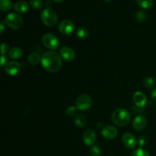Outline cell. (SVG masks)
I'll list each match as a JSON object with an SVG mask.
<instances>
[{
    "label": "cell",
    "mask_w": 156,
    "mask_h": 156,
    "mask_svg": "<svg viewBox=\"0 0 156 156\" xmlns=\"http://www.w3.org/2000/svg\"><path fill=\"white\" fill-rule=\"evenodd\" d=\"M60 55L54 51H47L41 56V64L46 71L49 73H56L62 66V59Z\"/></svg>",
    "instance_id": "6da1fadb"
},
{
    "label": "cell",
    "mask_w": 156,
    "mask_h": 156,
    "mask_svg": "<svg viewBox=\"0 0 156 156\" xmlns=\"http://www.w3.org/2000/svg\"><path fill=\"white\" fill-rule=\"evenodd\" d=\"M130 118V113L124 108L116 109L111 115L113 123L118 126H124L127 125Z\"/></svg>",
    "instance_id": "7a4b0ae2"
},
{
    "label": "cell",
    "mask_w": 156,
    "mask_h": 156,
    "mask_svg": "<svg viewBox=\"0 0 156 156\" xmlns=\"http://www.w3.org/2000/svg\"><path fill=\"white\" fill-rule=\"evenodd\" d=\"M41 20L45 25L53 27L56 25L58 21L57 14L51 9H46L41 12Z\"/></svg>",
    "instance_id": "3957f363"
},
{
    "label": "cell",
    "mask_w": 156,
    "mask_h": 156,
    "mask_svg": "<svg viewBox=\"0 0 156 156\" xmlns=\"http://www.w3.org/2000/svg\"><path fill=\"white\" fill-rule=\"evenodd\" d=\"M5 22L10 28L17 30L22 27L23 18L17 13H10L5 17Z\"/></svg>",
    "instance_id": "277c9868"
},
{
    "label": "cell",
    "mask_w": 156,
    "mask_h": 156,
    "mask_svg": "<svg viewBox=\"0 0 156 156\" xmlns=\"http://www.w3.org/2000/svg\"><path fill=\"white\" fill-rule=\"evenodd\" d=\"M42 42L44 47L51 50L58 49L60 45L59 39L53 34H46L43 36Z\"/></svg>",
    "instance_id": "5b68a950"
},
{
    "label": "cell",
    "mask_w": 156,
    "mask_h": 156,
    "mask_svg": "<svg viewBox=\"0 0 156 156\" xmlns=\"http://www.w3.org/2000/svg\"><path fill=\"white\" fill-rule=\"evenodd\" d=\"M92 105V99L88 94H81L76 98V106L80 111H87Z\"/></svg>",
    "instance_id": "8992f818"
},
{
    "label": "cell",
    "mask_w": 156,
    "mask_h": 156,
    "mask_svg": "<svg viewBox=\"0 0 156 156\" xmlns=\"http://www.w3.org/2000/svg\"><path fill=\"white\" fill-rule=\"evenodd\" d=\"M59 30L62 34L65 36L72 34L75 30V25L69 20H63L59 25Z\"/></svg>",
    "instance_id": "52a82bcc"
},
{
    "label": "cell",
    "mask_w": 156,
    "mask_h": 156,
    "mask_svg": "<svg viewBox=\"0 0 156 156\" xmlns=\"http://www.w3.org/2000/svg\"><path fill=\"white\" fill-rule=\"evenodd\" d=\"M122 143L127 149H134L138 144V140L136 136L130 133H126L122 136Z\"/></svg>",
    "instance_id": "ba28073f"
},
{
    "label": "cell",
    "mask_w": 156,
    "mask_h": 156,
    "mask_svg": "<svg viewBox=\"0 0 156 156\" xmlns=\"http://www.w3.org/2000/svg\"><path fill=\"white\" fill-rule=\"evenodd\" d=\"M21 69V65L16 61H11L8 62L5 66V71L7 75L10 76H14L18 74Z\"/></svg>",
    "instance_id": "9c48e42d"
},
{
    "label": "cell",
    "mask_w": 156,
    "mask_h": 156,
    "mask_svg": "<svg viewBox=\"0 0 156 156\" xmlns=\"http://www.w3.org/2000/svg\"><path fill=\"white\" fill-rule=\"evenodd\" d=\"M59 55L66 62H72L75 59L76 54L73 49L69 47H62L59 50Z\"/></svg>",
    "instance_id": "30bf717a"
},
{
    "label": "cell",
    "mask_w": 156,
    "mask_h": 156,
    "mask_svg": "<svg viewBox=\"0 0 156 156\" xmlns=\"http://www.w3.org/2000/svg\"><path fill=\"white\" fill-rule=\"evenodd\" d=\"M146 125H147V119L143 115L136 116L133 121V129L136 131H141L144 129Z\"/></svg>",
    "instance_id": "8fae6325"
},
{
    "label": "cell",
    "mask_w": 156,
    "mask_h": 156,
    "mask_svg": "<svg viewBox=\"0 0 156 156\" xmlns=\"http://www.w3.org/2000/svg\"><path fill=\"white\" fill-rule=\"evenodd\" d=\"M117 129L113 126H106L102 128L101 135L107 140H114L117 136Z\"/></svg>",
    "instance_id": "7c38bea8"
},
{
    "label": "cell",
    "mask_w": 156,
    "mask_h": 156,
    "mask_svg": "<svg viewBox=\"0 0 156 156\" xmlns=\"http://www.w3.org/2000/svg\"><path fill=\"white\" fill-rule=\"evenodd\" d=\"M84 143L87 146H94L96 141V133L93 129H88L85 131L83 134Z\"/></svg>",
    "instance_id": "4fadbf2b"
},
{
    "label": "cell",
    "mask_w": 156,
    "mask_h": 156,
    "mask_svg": "<svg viewBox=\"0 0 156 156\" xmlns=\"http://www.w3.org/2000/svg\"><path fill=\"white\" fill-rule=\"evenodd\" d=\"M133 101L139 108H143L147 103V98L141 91H136L133 94Z\"/></svg>",
    "instance_id": "5bb4252c"
},
{
    "label": "cell",
    "mask_w": 156,
    "mask_h": 156,
    "mask_svg": "<svg viewBox=\"0 0 156 156\" xmlns=\"http://www.w3.org/2000/svg\"><path fill=\"white\" fill-rule=\"evenodd\" d=\"M14 9L18 13H26L28 11L29 5L25 1L21 0L15 2V4L14 5Z\"/></svg>",
    "instance_id": "9a60e30c"
},
{
    "label": "cell",
    "mask_w": 156,
    "mask_h": 156,
    "mask_svg": "<svg viewBox=\"0 0 156 156\" xmlns=\"http://www.w3.org/2000/svg\"><path fill=\"white\" fill-rule=\"evenodd\" d=\"M9 56L13 59H19L22 56L23 51L20 47H15L12 48L9 51Z\"/></svg>",
    "instance_id": "2e32d148"
},
{
    "label": "cell",
    "mask_w": 156,
    "mask_h": 156,
    "mask_svg": "<svg viewBox=\"0 0 156 156\" xmlns=\"http://www.w3.org/2000/svg\"><path fill=\"white\" fill-rule=\"evenodd\" d=\"M75 124L78 126V127H83L86 125L87 123V119L85 116H84L82 114H79L75 117Z\"/></svg>",
    "instance_id": "e0dca14e"
},
{
    "label": "cell",
    "mask_w": 156,
    "mask_h": 156,
    "mask_svg": "<svg viewBox=\"0 0 156 156\" xmlns=\"http://www.w3.org/2000/svg\"><path fill=\"white\" fill-rule=\"evenodd\" d=\"M27 60H28V62L30 64H31L33 66H36L40 62H41V57L40 56V55L38 53H32L28 56Z\"/></svg>",
    "instance_id": "ac0fdd59"
},
{
    "label": "cell",
    "mask_w": 156,
    "mask_h": 156,
    "mask_svg": "<svg viewBox=\"0 0 156 156\" xmlns=\"http://www.w3.org/2000/svg\"><path fill=\"white\" fill-rule=\"evenodd\" d=\"M76 34H77L78 37L82 40H85L89 37V31L85 27H81L76 30Z\"/></svg>",
    "instance_id": "d6986e66"
},
{
    "label": "cell",
    "mask_w": 156,
    "mask_h": 156,
    "mask_svg": "<svg viewBox=\"0 0 156 156\" xmlns=\"http://www.w3.org/2000/svg\"><path fill=\"white\" fill-rule=\"evenodd\" d=\"M143 85L149 89H154L155 86V81L152 77H145L143 79Z\"/></svg>",
    "instance_id": "ffe728a7"
},
{
    "label": "cell",
    "mask_w": 156,
    "mask_h": 156,
    "mask_svg": "<svg viewBox=\"0 0 156 156\" xmlns=\"http://www.w3.org/2000/svg\"><path fill=\"white\" fill-rule=\"evenodd\" d=\"M12 7V4L10 0H0V10L2 12L9 11Z\"/></svg>",
    "instance_id": "44dd1931"
},
{
    "label": "cell",
    "mask_w": 156,
    "mask_h": 156,
    "mask_svg": "<svg viewBox=\"0 0 156 156\" xmlns=\"http://www.w3.org/2000/svg\"><path fill=\"white\" fill-rule=\"evenodd\" d=\"M139 5L144 9H149L153 5V0H137Z\"/></svg>",
    "instance_id": "7402d4cb"
},
{
    "label": "cell",
    "mask_w": 156,
    "mask_h": 156,
    "mask_svg": "<svg viewBox=\"0 0 156 156\" xmlns=\"http://www.w3.org/2000/svg\"><path fill=\"white\" fill-rule=\"evenodd\" d=\"M30 5L34 10H40L43 8V2L41 0H30Z\"/></svg>",
    "instance_id": "603a6c76"
},
{
    "label": "cell",
    "mask_w": 156,
    "mask_h": 156,
    "mask_svg": "<svg viewBox=\"0 0 156 156\" xmlns=\"http://www.w3.org/2000/svg\"><path fill=\"white\" fill-rule=\"evenodd\" d=\"M136 19L139 22H144L147 19V14L144 11H138L136 15Z\"/></svg>",
    "instance_id": "cb8c5ba5"
},
{
    "label": "cell",
    "mask_w": 156,
    "mask_h": 156,
    "mask_svg": "<svg viewBox=\"0 0 156 156\" xmlns=\"http://www.w3.org/2000/svg\"><path fill=\"white\" fill-rule=\"evenodd\" d=\"M131 156H150L149 153L145 149L140 148V149H137L136 150H134L132 152V155Z\"/></svg>",
    "instance_id": "d4e9b609"
},
{
    "label": "cell",
    "mask_w": 156,
    "mask_h": 156,
    "mask_svg": "<svg viewBox=\"0 0 156 156\" xmlns=\"http://www.w3.org/2000/svg\"><path fill=\"white\" fill-rule=\"evenodd\" d=\"M90 154L92 156H100L101 155V149L98 146H92L90 149Z\"/></svg>",
    "instance_id": "484cf974"
},
{
    "label": "cell",
    "mask_w": 156,
    "mask_h": 156,
    "mask_svg": "<svg viewBox=\"0 0 156 156\" xmlns=\"http://www.w3.org/2000/svg\"><path fill=\"white\" fill-rule=\"evenodd\" d=\"M78 108H76V106H69L66 108V114L69 116V117H73L75 114H76V111H77Z\"/></svg>",
    "instance_id": "4316f807"
},
{
    "label": "cell",
    "mask_w": 156,
    "mask_h": 156,
    "mask_svg": "<svg viewBox=\"0 0 156 156\" xmlns=\"http://www.w3.org/2000/svg\"><path fill=\"white\" fill-rule=\"evenodd\" d=\"M146 143H147V139H146V137L144 135H142L139 137L138 145L140 146V148L145 146V145L146 144Z\"/></svg>",
    "instance_id": "83f0119b"
},
{
    "label": "cell",
    "mask_w": 156,
    "mask_h": 156,
    "mask_svg": "<svg viewBox=\"0 0 156 156\" xmlns=\"http://www.w3.org/2000/svg\"><path fill=\"white\" fill-rule=\"evenodd\" d=\"M9 45H8L7 44H5V43H3V44H2V47H1L2 55H5V53L9 50Z\"/></svg>",
    "instance_id": "f1b7e54d"
},
{
    "label": "cell",
    "mask_w": 156,
    "mask_h": 156,
    "mask_svg": "<svg viewBox=\"0 0 156 156\" xmlns=\"http://www.w3.org/2000/svg\"><path fill=\"white\" fill-rule=\"evenodd\" d=\"M6 62H7V56H6L5 55H2L1 66L3 67L5 66V64L6 65Z\"/></svg>",
    "instance_id": "f546056e"
},
{
    "label": "cell",
    "mask_w": 156,
    "mask_h": 156,
    "mask_svg": "<svg viewBox=\"0 0 156 156\" xmlns=\"http://www.w3.org/2000/svg\"><path fill=\"white\" fill-rule=\"evenodd\" d=\"M151 97H152V99L153 100V101L156 103V88H154L153 91L151 93Z\"/></svg>",
    "instance_id": "4dcf8cb0"
},
{
    "label": "cell",
    "mask_w": 156,
    "mask_h": 156,
    "mask_svg": "<svg viewBox=\"0 0 156 156\" xmlns=\"http://www.w3.org/2000/svg\"><path fill=\"white\" fill-rule=\"evenodd\" d=\"M0 26H1V30H0V32H1V34H2L3 31H4V30H5L4 21H1V23H0Z\"/></svg>",
    "instance_id": "1f68e13d"
},
{
    "label": "cell",
    "mask_w": 156,
    "mask_h": 156,
    "mask_svg": "<svg viewBox=\"0 0 156 156\" xmlns=\"http://www.w3.org/2000/svg\"><path fill=\"white\" fill-rule=\"evenodd\" d=\"M46 4H47V9H48V5H50V6L51 5V1H50V0H47V3H46Z\"/></svg>",
    "instance_id": "d6a6232c"
},
{
    "label": "cell",
    "mask_w": 156,
    "mask_h": 156,
    "mask_svg": "<svg viewBox=\"0 0 156 156\" xmlns=\"http://www.w3.org/2000/svg\"><path fill=\"white\" fill-rule=\"evenodd\" d=\"M55 2H58V3H59V2H63L64 0H54Z\"/></svg>",
    "instance_id": "836d02e7"
},
{
    "label": "cell",
    "mask_w": 156,
    "mask_h": 156,
    "mask_svg": "<svg viewBox=\"0 0 156 156\" xmlns=\"http://www.w3.org/2000/svg\"><path fill=\"white\" fill-rule=\"evenodd\" d=\"M103 1H105V2H110V1H111V0H103Z\"/></svg>",
    "instance_id": "e575fe53"
}]
</instances>
